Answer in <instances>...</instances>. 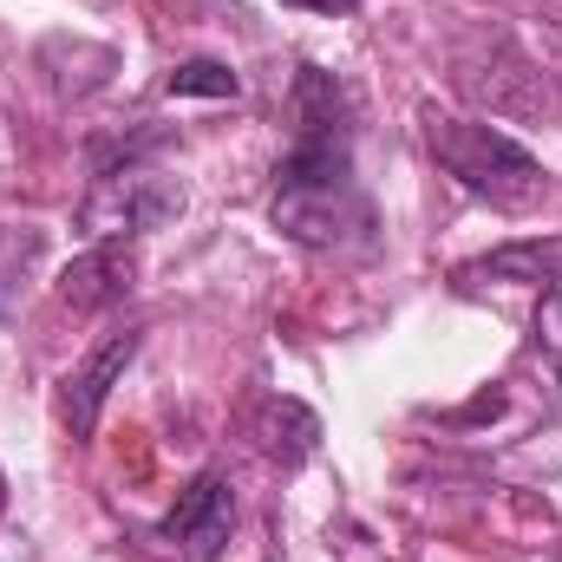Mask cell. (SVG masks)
<instances>
[{
	"instance_id": "cell-1",
	"label": "cell",
	"mask_w": 562,
	"mask_h": 562,
	"mask_svg": "<svg viewBox=\"0 0 562 562\" xmlns=\"http://www.w3.org/2000/svg\"><path fill=\"white\" fill-rule=\"evenodd\" d=\"M269 216L301 249H367L373 243V203L353 177L347 92L321 66H301L294 79V150L276 164Z\"/></svg>"
},
{
	"instance_id": "cell-2",
	"label": "cell",
	"mask_w": 562,
	"mask_h": 562,
	"mask_svg": "<svg viewBox=\"0 0 562 562\" xmlns=\"http://www.w3.org/2000/svg\"><path fill=\"white\" fill-rule=\"evenodd\" d=\"M425 144L445 164V177H458L471 196H484L491 210H537L550 196V170L484 119H451V112H425Z\"/></svg>"
},
{
	"instance_id": "cell-3",
	"label": "cell",
	"mask_w": 562,
	"mask_h": 562,
	"mask_svg": "<svg viewBox=\"0 0 562 562\" xmlns=\"http://www.w3.org/2000/svg\"><path fill=\"white\" fill-rule=\"evenodd\" d=\"M451 79L471 105H484L491 119H557L562 99L543 79V66L504 33V26H477L458 40L451 53Z\"/></svg>"
},
{
	"instance_id": "cell-4",
	"label": "cell",
	"mask_w": 562,
	"mask_h": 562,
	"mask_svg": "<svg viewBox=\"0 0 562 562\" xmlns=\"http://www.w3.org/2000/svg\"><path fill=\"white\" fill-rule=\"evenodd\" d=\"M183 210V183L164 177L157 164H105L92 196L79 203V229H92L99 243L105 236H144V229H164L170 216Z\"/></svg>"
},
{
	"instance_id": "cell-5",
	"label": "cell",
	"mask_w": 562,
	"mask_h": 562,
	"mask_svg": "<svg viewBox=\"0 0 562 562\" xmlns=\"http://www.w3.org/2000/svg\"><path fill=\"white\" fill-rule=\"evenodd\" d=\"M229 530H236V497H229V477L223 471H196L170 517L150 530V543H164V562H216L229 550Z\"/></svg>"
},
{
	"instance_id": "cell-6",
	"label": "cell",
	"mask_w": 562,
	"mask_h": 562,
	"mask_svg": "<svg viewBox=\"0 0 562 562\" xmlns=\"http://www.w3.org/2000/svg\"><path fill=\"white\" fill-rule=\"evenodd\" d=\"M138 340L144 327H112L72 373H66V393H59V413L72 425V438H92L99 431V413H105V400H112V386L125 380V367L138 360Z\"/></svg>"
},
{
	"instance_id": "cell-7",
	"label": "cell",
	"mask_w": 562,
	"mask_h": 562,
	"mask_svg": "<svg viewBox=\"0 0 562 562\" xmlns=\"http://www.w3.org/2000/svg\"><path fill=\"white\" fill-rule=\"evenodd\" d=\"M132 288H138V249H132L125 236H105V243H92V249L59 276V301L79 307V314H105V307H119Z\"/></svg>"
},
{
	"instance_id": "cell-8",
	"label": "cell",
	"mask_w": 562,
	"mask_h": 562,
	"mask_svg": "<svg viewBox=\"0 0 562 562\" xmlns=\"http://www.w3.org/2000/svg\"><path fill=\"white\" fill-rule=\"evenodd\" d=\"M484 281H517V288H550L562 294V236H530V243H504L477 262L458 269V288H484Z\"/></svg>"
},
{
	"instance_id": "cell-9",
	"label": "cell",
	"mask_w": 562,
	"mask_h": 562,
	"mask_svg": "<svg viewBox=\"0 0 562 562\" xmlns=\"http://www.w3.org/2000/svg\"><path fill=\"white\" fill-rule=\"evenodd\" d=\"M256 438H262V451H269V458L294 464V458H307V451H314L321 425H314L307 406H294V400H269V406H262V419H256Z\"/></svg>"
},
{
	"instance_id": "cell-10",
	"label": "cell",
	"mask_w": 562,
	"mask_h": 562,
	"mask_svg": "<svg viewBox=\"0 0 562 562\" xmlns=\"http://www.w3.org/2000/svg\"><path fill=\"white\" fill-rule=\"evenodd\" d=\"M164 92H170V99H236L243 79H236L223 59H190V66H177V72L164 79Z\"/></svg>"
},
{
	"instance_id": "cell-11",
	"label": "cell",
	"mask_w": 562,
	"mask_h": 562,
	"mask_svg": "<svg viewBox=\"0 0 562 562\" xmlns=\"http://www.w3.org/2000/svg\"><path fill=\"white\" fill-rule=\"evenodd\" d=\"M33 256H40V236H33V229H26V236H20V229H0V321L13 314V301H7V281L26 276V262H33Z\"/></svg>"
},
{
	"instance_id": "cell-12",
	"label": "cell",
	"mask_w": 562,
	"mask_h": 562,
	"mask_svg": "<svg viewBox=\"0 0 562 562\" xmlns=\"http://www.w3.org/2000/svg\"><path fill=\"white\" fill-rule=\"evenodd\" d=\"M537 353H543V367H550V380L562 386V294H543L537 301Z\"/></svg>"
},
{
	"instance_id": "cell-13",
	"label": "cell",
	"mask_w": 562,
	"mask_h": 562,
	"mask_svg": "<svg viewBox=\"0 0 562 562\" xmlns=\"http://www.w3.org/2000/svg\"><path fill=\"white\" fill-rule=\"evenodd\" d=\"M281 7H301V13H360V0H281Z\"/></svg>"
},
{
	"instance_id": "cell-14",
	"label": "cell",
	"mask_w": 562,
	"mask_h": 562,
	"mask_svg": "<svg viewBox=\"0 0 562 562\" xmlns=\"http://www.w3.org/2000/svg\"><path fill=\"white\" fill-rule=\"evenodd\" d=\"M0 510H7V477H0Z\"/></svg>"
}]
</instances>
